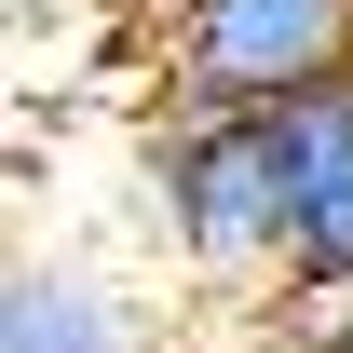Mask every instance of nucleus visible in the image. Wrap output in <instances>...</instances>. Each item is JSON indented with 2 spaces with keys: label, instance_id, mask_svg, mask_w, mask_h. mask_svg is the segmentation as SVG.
<instances>
[{
  "label": "nucleus",
  "instance_id": "7ed1b4c3",
  "mask_svg": "<svg viewBox=\"0 0 353 353\" xmlns=\"http://www.w3.org/2000/svg\"><path fill=\"white\" fill-rule=\"evenodd\" d=\"M285 136V272L312 299H353V68L272 109Z\"/></svg>",
  "mask_w": 353,
  "mask_h": 353
},
{
  "label": "nucleus",
  "instance_id": "20e7f679",
  "mask_svg": "<svg viewBox=\"0 0 353 353\" xmlns=\"http://www.w3.org/2000/svg\"><path fill=\"white\" fill-rule=\"evenodd\" d=\"M0 353H123V326L82 272H14L0 285Z\"/></svg>",
  "mask_w": 353,
  "mask_h": 353
},
{
  "label": "nucleus",
  "instance_id": "f03ea898",
  "mask_svg": "<svg viewBox=\"0 0 353 353\" xmlns=\"http://www.w3.org/2000/svg\"><path fill=\"white\" fill-rule=\"evenodd\" d=\"M340 68H353V0H190V14H163L176 109H285Z\"/></svg>",
  "mask_w": 353,
  "mask_h": 353
},
{
  "label": "nucleus",
  "instance_id": "39448f33",
  "mask_svg": "<svg viewBox=\"0 0 353 353\" xmlns=\"http://www.w3.org/2000/svg\"><path fill=\"white\" fill-rule=\"evenodd\" d=\"M136 14H150V28H163V14H190V0H136Z\"/></svg>",
  "mask_w": 353,
  "mask_h": 353
},
{
  "label": "nucleus",
  "instance_id": "f257e3e1",
  "mask_svg": "<svg viewBox=\"0 0 353 353\" xmlns=\"http://www.w3.org/2000/svg\"><path fill=\"white\" fill-rule=\"evenodd\" d=\"M163 218L204 285L285 272V136H272V109H176L163 123Z\"/></svg>",
  "mask_w": 353,
  "mask_h": 353
}]
</instances>
